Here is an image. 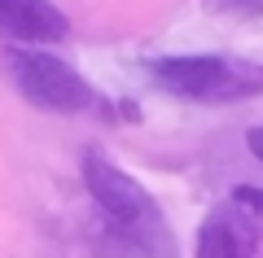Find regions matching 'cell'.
I'll list each match as a JSON object with an SVG mask.
<instances>
[{
  "instance_id": "obj_1",
  "label": "cell",
  "mask_w": 263,
  "mask_h": 258,
  "mask_svg": "<svg viewBox=\"0 0 263 258\" xmlns=\"http://www.w3.org/2000/svg\"><path fill=\"white\" fill-rule=\"evenodd\" d=\"M84 184L97 202V228L110 236H127L154 249H176L171 223L162 214V206L145 193V184L136 175H127L114 157H105L97 145L84 149Z\"/></svg>"
},
{
  "instance_id": "obj_5",
  "label": "cell",
  "mask_w": 263,
  "mask_h": 258,
  "mask_svg": "<svg viewBox=\"0 0 263 258\" xmlns=\"http://www.w3.org/2000/svg\"><path fill=\"white\" fill-rule=\"evenodd\" d=\"M254 249H259L254 232L228 206L197 228V258H254Z\"/></svg>"
},
{
  "instance_id": "obj_7",
  "label": "cell",
  "mask_w": 263,
  "mask_h": 258,
  "mask_svg": "<svg viewBox=\"0 0 263 258\" xmlns=\"http://www.w3.org/2000/svg\"><path fill=\"white\" fill-rule=\"evenodd\" d=\"M246 149L263 162V127H250V131H246Z\"/></svg>"
},
{
  "instance_id": "obj_3",
  "label": "cell",
  "mask_w": 263,
  "mask_h": 258,
  "mask_svg": "<svg viewBox=\"0 0 263 258\" xmlns=\"http://www.w3.org/2000/svg\"><path fill=\"white\" fill-rule=\"evenodd\" d=\"M149 74L162 92L184 96L202 105H228V101H250L263 96V66L259 62H237L224 53H180L149 62Z\"/></svg>"
},
{
  "instance_id": "obj_2",
  "label": "cell",
  "mask_w": 263,
  "mask_h": 258,
  "mask_svg": "<svg viewBox=\"0 0 263 258\" xmlns=\"http://www.w3.org/2000/svg\"><path fill=\"white\" fill-rule=\"evenodd\" d=\"M0 79L9 83L22 101H31L35 110H48V114L101 110L92 83H88L70 62H62L57 53H44V48L0 44Z\"/></svg>"
},
{
  "instance_id": "obj_4",
  "label": "cell",
  "mask_w": 263,
  "mask_h": 258,
  "mask_svg": "<svg viewBox=\"0 0 263 258\" xmlns=\"http://www.w3.org/2000/svg\"><path fill=\"white\" fill-rule=\"evenodd\" d=\"M70 35V22L48 0H0V39L5 44L48 48Z\"/></svg>"
},
{
  "instance_id": "obj_6",
  "label": "cell",
  "mask_w": 263,
  "mask_h": 258,
  "mask_svg": "<svg viewBox=\"0 0 263 258\" xmlns=\"http://www.w3.org/2000/svg\"><path fill=\"white\" fill-rule=\"evenodd\" d=\"M211 9L237 13V18H259V13H263V0H211Z\"/></svg>"
}]
</instances>
